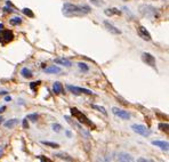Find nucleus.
<instances>
[{
    "mask_svg": "<svg viewBox=\"0 0 169 162\" xmlns=\"http://www.w3.org/2000/svg\"><path fill=\"white\" fill-rule=\"evenodd\" d=\"M90 11V8L88 6H77L72 3H64L63 6V14L65 16H81L86 15Z\"/></svg>",
    "mask_w": 169,
    "mask_h": 162,
    "instance_id": "f257e3e1",
    "label": "nucleus"
},
{
    "mask_svg": "<svg viewBox=\"0 0 169 162\" xmlns=\"http://www.w3.org/2000/svg\"><path fill=\"white\" fill-rule=\"evenodd\" d=\"M71 114H72V116H74V118H77L81 123H84L86 126H88V127H91V128H95V125L84 115V113L81 112V111H79L78 108H76V107H72L71 110Z\"/></svg>",
    "mask_w": 169,
    "mask_h": 162,
    "instance_id": "f03ea898",
    "label": "nucleus"
},
{
    "mask_svg": "<svg viewBox=\"0 0 169 162\" xmlns=\"http://www.w3.org/2000/svg\"><path fill=\"white\" fill-rule=\"evenodd\" d=\"M131 129H133L136 134H138V135H141V136H143V137H149V136L152 134V131H151L148 127L143 126V125H133V126H131Z\"/></svg>",
    "mask_w": 169,
    "mask_h": 162,
    "instance_id": "7ed1b4c3",
    "label": "nucleus"
},
{
    "mask_svg": "<svg viewBox=\"0 0 169 162\" xmlns=\"http://www.w3.org/2000/svg\"><path fill=\"white\" fill-rule=\"evenodd\" d=\"M66 88H68L71 92H73L74 95H80V94L91 95V94H93V92H91V90H89V89H84V88L76 87V86H71V84H68V86H66Z\"/></svg>",
    "mask_w": 169,
    "mask_h": 162,
    "instance_id": "20e7f679",
    "label": "nucleus"
},
{
    "mask_svg": "<svg viewBox=\"0 0 169 162\" xmlns=\"http://www.w3.org/2000/svg\"><path fill=\"white\" fill-rule=\"evenodd\" d=\"M112 112H113L114 115H117V116H119V118H121L123 120H129L130 119V114L127 111H125V110H121V108H118V107H113Z\"/></svg>",
    "mask_w": 169,
    "mask_h": 162,
    "instance_id": "39448f33",
    "label": "nucleus"
},
{
    "mask_svg": "<svg viewBox=\"0 0 169 162\" xmlns=\"http://www.w3.org/2000/svg\"><path fill=\"white\" fill-rule=\"evenodd\" d=\"M142 60H143V62L146 63L148 65H150V66H152V68H156V58H154V56H152L151 54H149V53H143Z\"/></svg>",
    "mask_w": 169,
    "mask_h": 162,
    "instance_id": "423d86ee",
    "label": "nucleus"
},
{
    "mask_svg": "<svg viewBox=\"0 0 169 162\" xmlns=\"http://www.w3.org/2000/svg\"><path fill=\"white\" fill-rule=\"evenodd\" d=\"M137 32H138V35L143 40H146V41H150L151 40V34L149 33V31L144 26H138L137 27Z\"/></svg>",
    "mask_w": 169,
    "mask_h": 162,
    "instance_id": "0eeeda50",
    "label": "nucleus"
},
{
    "mask_svg": "<svg viewBox=\"0 0 169 162\" xmlns=\"http://www.w3.org/2000/svg\"><path fill=\"white\" fill-rule=\"evenodd\" d=\"M141 8L142 9H145V10H141V13L144 14V15H146V16H154L156 13H157V9L154 7H152V6H149V5L148 6L146 5L141 6Z\"/></svg>",
    "mask_w": 169,
    "mask_h": 162,
    "instance_id": "6e6552de",
    "label": "nucleus"
},
{
    "mask_svg": "<svg viewBox=\"0 0 169 162\" xmlns=\"http://www.w3.org/2000/svg\"><path fill=\"white\" fill-rule=\"evenodd\" d=\"M118 160H119V162H135L134 158L130 154L125 153V152H120L118 154Z\"/></svg>",
    "mask_w": 169,
    "mask_h": 162,
    "instance_id": "1a4fd4ad",
    "label": "nucleus"
},
{
    "mask_svg": "<svg viewBox=\"0 0 169 162\" xmlns=\"http://www.w3.org/2000/svg\"><path fill=\"white\" fill-rule=\"evenodd\" d=\"M0 37H1V39L3 40V42H9V41H11V40L14 39V34H13V32L9 31V30L2 31V32L0 33Z\"/></svg>",
    "mask_w": 169,
    "mask_h": 162,
    "instance_id": "9d476101",
    "label": "nucleus"
},
{
    "mask_svg": "<svg viewBox=\"0 0 169 162\" xmlns=\"http://www.w3.org/2000/svg\"><path fill=\"white\" fill-rule=\"evenodd\" d=\"M152 145L160 147L162 151H168V149H169L168 142H165V141H153V142H152Z\"/></svg>",
    "mask_w": 169,
    "mask_h": 162,
    "instance_id": "9b49d317",
    "label": "nucleus"
},
{
    "mask_svg": "<svg viewBox=\"0 0 169 162\" xmlns=\"http://www.w3.org/2000/svg\"><path fill=\"white\" fill-rule=\"evenodd\" d=\"M104 25L106 26V29H107L110 32H112V33H114V34H120V33H121V31H120V30H118L117 27H114V26H113L111 23H109L107 21H105V22H104Z\"/></svg>",
    "mask_w": 169,
    "mask_h": 162,
    "instance_id": "f8f14e48",
    "label": "nucleus"
},
{
    "mask_svg": "<svg viewBox=\"0 0 169 162\" xmlns=\"http://www.w3.org/2000/svg\"><path fill=\"white\" fill-rule=\"evenodd\" d=\"M104 13H105V15H107V16L120 15V14H121V11H120L119 9H117V8H107V9L104 10Z\"/></svg>",
    "mask_w": 169,
    "mask_h": 162,
    "instance_id": "ddd939ff",
    "label": "nucleus"
},
{
    "mask_svg": "<svg viewBox=\"0 0 169 162\" xmlns=\"http://www.w3.org/2000/svg\"><path fill=\"white\" fill-rule=\"evenodd\" d=\"M61 71H62L61 68L55 66V65L49 66V68H45V72H46V73H60Z\"/></svg>",
    "mask_w": 169,
    "mask_h": 162,
    "instance_id": "4468645a",
    "label": "nucleus"
},
{
    "mask_svg": "<svg viewBox=\"0 0 169 162\" xmlns=\"http://www.w3.org/2000/svg\"><path fill=\"white\" fill-rule=\"evenodd\" d=\"M18 123V119H11V120H8V121H6L5 123H3V126L6 127V128H9V129H11V128H14L16 125Z\"/></svg>",
    "mask_w": 169,
    "mask_h": 162,
    "instance_id": "2eb2a0df",
    "label": "nucleus"
},
{
    "mask_svg": "<svg viewBox=\"0 0 169 162\" xmlns=\"http://www.w3.org/2000/svg\"><path fill=\"white\" fill-rule=\"evenodd\" d=\"M53 90H54V92L55 94H62V91H63V86H62V83L61 82H55L54 83V86H53Z\"/></svg>",
    "mask_w": 169,
    "mask_h": 162,
    "instance_id": "dca6fc26",
    "label": "nucleus"
},
{
    "mask_svg": "<svg viewBox=\"0 0 169 162\" xmlns=\"http://www.w3.org/2000/svg\"><path fill=\"white\" fill-rule=\"evenodd\" d=\"M55 62L57 64H62V65H65V66H71L72 65V63L69 60H65V58H57V60H55Z\"/></svg>",
    "mask_w": 169,
    "mask_h": 162,
    "instance_id": "f3484780",
    "label": "nucleus"
},
{
    "mask_svg": "<svg viewBox=\"0 0 169 162\" xmlns=\"http://www.w3.org/2000/svg\"><path fill=\"white\" fill-rule=\"evenodd\" d=\"M21 74L24 77V78H31L33 74H32V72H31V70H29L27 68H24V69H22V71H21Z\"/></svg>",
    "mask_w": 169,
    "mask_h": 162,
    "instance_id": "a211bd4d",
    "label": "nucleus"
},
{
    "mask_svg": "<svg viewBox=\"0 0 169 162\" xmlns=\"http://www.w3.org/2000/svg\"><path fill=\"white\" fill-rule=\"evenodd\" d=\"M9 23H10L11 25H18V24H21V23H22V18H21V17H18V16L13 17V18L9 21Z\"/></svg>",
    "mask_w": 169,
    "mask_h": 162,
    "instance_id": "6ab92c4d",
    "label": "nucleus"
},
{
    "mask_svg": "<svg viewBox=\"0 0 169 162\" xmlns=\"http://www.w3.org/2000/svg\"><path fill=\"white\" fill-rule=\"evenodd\" d=\"M41 143H42L44 145H46V146L53 147V149H58V147H60V145H58L57 143H52V142H47V141H42Z\"/></svg>",
    "mask_w": 169,
    "mask_h": 162,
    "instance_id": "aec40b11",
    "label": "nucleus"
},
{
    "mask_svg": "<svg viewBox=\"0 0 169 162\" xmlns=\"http://www.w3.org/2000/svg\"><path fill=\"white\" fill-rule=\"evenodd\" d=\"M55 157H57V158H60V159H64V160H66V161H69V162H72V159L69 158V155L65 154V153H57V154H55Z\"/></svg>",
    "mask_w": 169,
    "mask_h": 162,
    "instance_id": "412c9836",
    "label": "nucleus"
},
{
    "mask_svg": "<svg viewBox=\"0 0 169 162\" xmlns=\"http://www.w3.org/2000/svg\"><path fill=\"white\" fill-rule=\"evenodd\" d=\"M38 118H39V115H38L37 113H32V114H29V115L26 116V119H29V120L32 121V122H36V121L38 120Z\"/></svg>",
    "mask_w": 169,
    "mask_h": 162,
    "instance_id": "4be33fe9",
    "label": "nucleus"
},
{
    "mask_svg": "<svg viewBox=\"0 0 169 162\" xmlns=\"http://www.w3.org/2000/svg\"><path fill=\"white\" fill-rule=\"evenodd\" d=\"M158 128L160 129V130H162V131H166V133H168V123H159V126H158Z\"/></svg>",
    "mask_w": 169,
    "mask_h": 162,
    "instance_id": "5701e85b",
    "label": "nucleus"
},
{
    "mask_svg": "<svg viewBox=\"0 0 169 162\" xmlns=\"http://www.w3.org/2000/svg\"><path fill=\"white\" fill-rule=\"evenodd\" d=\"M91 107H93V108H96V110H98V111H101L104 115H106V114H107V112L105 111V108H104V107H102V106H98V105H91Z\"/></svg>",
    "mask_w": 169,
    "mask_h": 162,
    "instance_id": "b1692460",
    "label": "nucleus"
},
{
    "mask_svg": "<svg viewBox=\"0 0 169 162\" xmlns=\"http://www.w3.org/2000/svg\"><path fill=\"white\" fill-rule=\"evenodd\" d=\"M23 13L26 15V16H29V17H33L34 16V14L31 11V9H29V8H24L23 9Z\"/></svg>",
    "mask_w": 169,
    "mask_h": 162,
    "instance_id": "393cba45",
    "label": "nucleus"
},
{
    "mask_svg": "<svg viewBox=\"0 0 169 162\" xmlns=\"http://www.w3.org/2000/svg\"><path fill=\"white\" fill-rule=\"evenodd\" d=\"M53 130L56 131V133H60V131L62 130V126L58 125V123H54V125H53Z\"/></svg>",
    "mask_w": 169,
    "mask_h": 162,
    "instance_id": "a878e982",
    "label": "nucleus"
},
{
    "mask_svg": "<svg viewBox=\"0 0 169 162\" xmlns=\"http://www.w3.org/2000/svg\"><path fill=\"white\" fill-rule=\"evenodd\" d=\"M78 66H79V68H80V69H81L84 72H87V71L89 70V68H88V66H87L84 63H79V64H78Z\"/></svg>",
    "mask_w": 169,
    "mask_h": 162,
    "instance_id": "bb28decb",
    "label": "nucleus"
},
{
    "mask_svg": "<svg viewBox=\"0 0 169 162\" xmlns=\"http://www.w3.org/2000/svg\"><path fill=\"white\" fill-rule=\"evenodd\" d=\"M39 159H40V162H53L49 158H46L44 155H39Z\"/></svg>",
    "mask_w": 169,
    "mask_h": 162,
    "instance_id": "cd10ccee",
    "label": "nucleus"
},
{
    "mask_svg": "<svg viewBox=\"0 0 169 162\" xmlns=\"http://www.w3.org/2000/svg\"><path fill=\"white\" fill-rule=\"evenodd\" d=\"M22 125H23V128H24V129H27V128H29V122H27V119H26V118L22 120Z\"/></svg>",
    "mask_w": 169,
    "mask_h": 162,
    "instance_id": "c85d7f7f",
    "label": "nucleus"
},
{
    "mask_svg": "<svg viewBox=\"0 0 169 162\" xmlns=\"http://www.w3.org/2000/svg\"><path fill=\"white\" fill-rule=\"evenodd\" d=\"M137 162H154L153 160H150V159H145V158H138Z\"/></svg>",
    "mask_w": 169,
    "mask_h": 162,
    "instance_id": "c756f323",
    "label": "nucleus"
},
{
    "mask_svg": "<svg viewBox=\"0 0 169 162\" xmlns=\"http://www.w3.org/2000/svg\"><path fill=\"white\" fill-rule=\"evenodd\" d=\"M39 83H40V81H37V82H31V84H30L31 89H32V90H34V89H36V86H38Z\"/></svg>",
    "mask_w": 169,
    "mask_h": 162,
    "instance_id": "7c9ffc66",
    "label": "nucleus"
},
{
    "mask_svg": "<svg viewBox=\"0 0 169 162\" xmlns=\"http://www.w3.org/2000/svg\"><path fill=\"white\" fill-rule=\"evenodd\" d=\"M5 100L9 102V100H11V97H10V96H6V97H5Z\"/></svg>",
    "mask_w": 169,
    "mask_h": 162,
    "instance_id": "2f4dec72",
    "label": "nucleus"
},
{
    "mask_svg": "<svg viewBox=\"0 0 169 162\" xmlns=\"http://www.w3.org/2000/svg\"><path fill=\"white\" fill-rule=\"evenodd\" d=\"M65 134H66V136H68V137H71V136H72L71 131H69V130H68V131H65Z\"/></svg>",
    "mask_w": 169,
    "mask_h": 162,
    "instance_id": "473e14b6",
    "label": "nucleus"
},
{
    "mask_svg": "<svg viewBox=\"0 0 169 162\" xmlns=\"http://www.w3.org/2000/svg\"><path fill=\"white\" fill-rule=\"evenodd\" d=\"M5 110H6V106H1V107H0V113L5 112Z\"/></svg>",
    "mask_w": 169,
    "mask_h": 162,
    "instance_id": "72a5a7b5",
    "label": "nucleus"
},
{
    "mask_svg": "<svg viewBox=\"0 0 169 162\" xmlns=\"http://www.w3.org/2000/svg\"><path fill=\"white\" fill-rule=\"evenodd\" d=\"M2 152H3V150H2V147H0V158H1V155H2Z\"/></svg>",
    "mask_w": 169,
    "mask_h": 162,
    "instance_id": "f704fd0d",
    "label": "nucleus"
},
{
    "mask_svg": "<svg viewBox=\"0 0 169 162\" xmlns=\"http://www.w3.org/2000/svg\"><path fill=\"white\" fill-rule=\"evenodd\" d=\"M2 120H3V119H2V116H0V125L2 123Z\"/></svg>",
    "mask_w": 169,
    "mask_h": 162,
    "instance_id": "c9c22d12",
    "label": "nucleus"
}]
</instances>
